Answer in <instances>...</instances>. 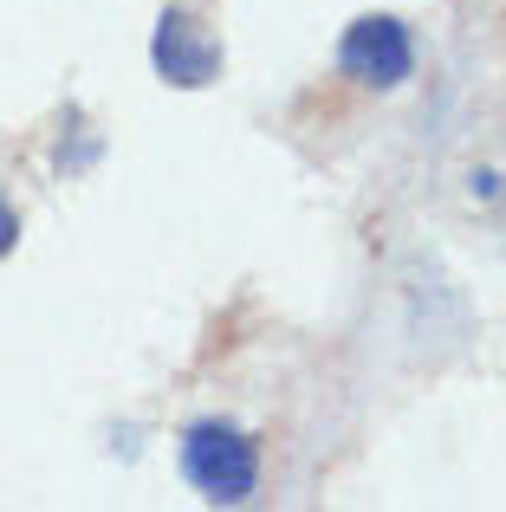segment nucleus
<instances>
[{
    "mask_svg": "<svg viewBox=\"0 0 506 512\" xmlns=\"http://www.w3.org/2000/svg\"><path fill=\"white\" fill-rule=\"evenodd\" d=\"M182 474L195 480V493L215 506H241L260 487V448L247 428L234 422H195L182 441Z\"/></svg>",
    "mask_w": 506,
    "mask_h": 512,
    "instance_id": "nucleus-1",
    "label": "nucleus"
},
{
    "mask_svg": "<svg viewBox=\"0 0 506 512\" xmlns=\"http://www.w3.org/2000/svg\"><path fill=\"white\" fill-rule=\"evenodd\" d=\"M150 59H156V72H163L169 85L195 91V85H208V78L221 72V39L208 33L195 13H163V20H156Z\"/></svg>",
    "mask_w": 506,
    "mask_h": 512,
    "instance_id": "nucleus-3",
    "label": "nucleus"
},
{
    "mask_svg": "<svg viewBox=\"0 0 506 512\" xmlns=\"http://www.w3.org/2000/svg\"><path fill=\"white\" fill-rule=\"evenodd\" d=\"M338 65H344V78H357V85L390 91V85H403L409 65H416V39H409V26L390 20V13H364V20L344 26Z\"/></svg>",
    "mask_w": 506,
    "mask_h": 512,
    "instance_id": "nucleus-2",
    "label": "nucleus"
},
{
    "mask_svg": "<svg viewBox=\"0 0 506 512\" xmlns=\"http://www.w3.org/2000/svg\"><path fill=\"white\" fill-rule=\"evenodd\" d=\"M13 240H20V221H13V208L0 201V253H13Z\"/></svg>",
    "mask_w": 506,
    "mask_h": 512,
    "instance_id": "nucleus-4",
    "label": "nucleus"
}]
</instances>
